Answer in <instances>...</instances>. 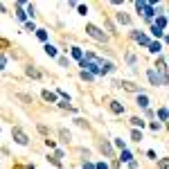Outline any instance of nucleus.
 I'll return each mask as SVG.
<instances>
[{"label":"nucleus","instance_id":"f257e3e1","mask_svg":"<svg viewBox=\"0 0 169 169\" xmlns=\"http://www.w3.org/2000/svg\"><path fill=\"white\" fill-rule=\"evenodd\" d=\"M86 32H88V36L90 38H95V41H99V43H106V34H104L99 27H95V25H86Z\"/></svg>","mask_w":169,"mask_h":169},{"label":"nucleus","instance_id":"f03ea898","mask_svg":"<svg viewBox=\"0 0 169 169\" xmlns=\"http://www.w3.org/2000/svg\"><path fill=\"white\" fill-rule=\"evenodd\" d=\"M11 138H14L18 144H27V142H30V140H27V135H25L20 129H14V131H11Z\"/></svg>","mask_w":169,"mask_h":169},{"label":"nucleus","instance_id":"7ed1b4c3","mask_svg":"<svg viewBox=\"0 0 169 169\" xmlns=\"http://www.w3.org/2000/svg\"><path fill=\"white\" fill-rule=\"evenodd\" d=\"M147 74H149V81H151V84H153V86H158L160 81H165V77H160V74L156 72V70H149Z\"/></svg>","mask_w":169,"mask_h":169},{"label":"nucleus","instance_id":"20e7f679","mask_svg":"<svg viewBox=\"0 0 169 169\" xmlns=\"http://www.w3.org/2000/svg\"><path fill=\"white\" fill-rule=\"evenodd\" d=\"M133 38H135L140 45H151L149 43V36H144V34H133Z\"/></svg>","mask_w":169,"mask_h":169},{"label":"nucleus","instance_id":"39448f33","mask_svg":"<svg viewBox=\"0 0 169 169\" xmlns=\"http://www.w3.org/2000/svg\"><path fill=\"white\" fill-rule=\"evenodd\" d=\"M120 86H122L124 90H129V92H135V90H138V86H135V84H131V81H122Z\"/></svg>","mask_w":169,"mask_h":169},{"label":"nucleus","instance_id":"423d86ee","mask_svg":"<svg viewBox=\"0 0 169 169\" xmlns=\"http://www.w3.org/2000/svg\"><path fill=\"white\" fill-rule=\"evenodd\" d=\"M110 108H113V113H122V110H124V106H122L120 102H110Z\"/></svg>","mask_w":169,"mask_h":169},{"label":"nucleus","instance_id":"0eeeda50","mask_svg":"<svg viewBox=\"0 0 169 169\" xmlns=\"http://www.w3.org/2000/svg\"><path fill=\"white\" fill-rule=\"evenodd\" d=\"M138 104H140L142 108H147V106H149V99H147V95H140V97H138Z\"/></svg>","mask_w":169,"mask_h":169},{"label":"nucleus","instance_id":"6e6552de","mask_svg":"<svg viewBox=\"0 0 169 169\" xmlns=\"http://www.w3.org/2000/svg\"><path fill=\"white\" fill-rule=\"evenodd\" d=\"M43 97L48 102H56V95H54V92H50V90H43Z\"/></svg>","mask_w":169,"mask_h":169},{"label":"nucleus","instance_id":"1a4fd4ad","mask_svg":"<svg viewBox=\"0 0 169 169\" xmlns=\"http://www.w3.org/2000/svg\"><path fill=\"white\" fill-rule=\"evenodd\" d=\"M151 16H153V7H151V5H147V7H144V18L151 20Z\"/></svg>","mask_w":169,"mask_h":169},{"label":"nucleus","instance_id":"9d476101","mask_svg":"<svg viewBox=\"0 0 169 169\" xmlns=\"http://www.w3.org/2000/svg\"><path fill=\"white\" fill-rule=\"evenodd\" d=\"M45 52H48L50 56H56V48H54V45H50V43L45 45Z\"/></svg>","mask_w":169,"mask_h":169},{"label":"nucleus","instance_id":"9b49d317","mask_svg":"<svg viewBox=\"0 0 169 169\" xmlns=\"http://www.w3.org/2000/svg\"><path fill=\"white\" fill-rule=\"evenodd\" d=\"M102 151H104L106 156H110V153H113V149H110V144H108V142H102Z\"/></svg>","mask_w":169,"mask_h":169},{"label":"nucleus","instance_id":"f8f14e48","mask_svg":"<svg viewBox=\"0 0 169 169\" xmlns=\"http://www.w3.org/2000/svg\"><path fill=\"white\" fill-rule=\"evenodd\" d=\"M113 63H102V72H113Z\"/></svg>","mask_w":169,"mask_h":169},{"label":"nucleus","instance_id":"ddd939ff","mask_svg":"<svg viewBox=\"0 0 169 169\" xmlns=\"http://www.w3.org/2000/svg\"><path fill=\"white\" fill-rule=\"evenodd\" d=\"M72 56H74V59H81V61H84V54H81L79 48H72Z\"/></svg>","mask_w":169,"mask_h":169},{"label":"nucleus","instance_id":"4468645a","mask_svg":"<svg viewBox=\"0 0 169 169\" xmlns=\"http://www.w3.org/2000/svg\"><path fill=\"white\" fill-rule=\"evenodd\" d=\"M131 124H133V126H140V129H142V126H144V122L140 120V117H131Z\"/></svg>","mask_w":169,"mask_h":169},{"label":"nucleus","instance_id":"2eb2a0df","mask_svg":"<svg viewBox=\"0 0 169 169\" xmlns=\"http://www.w3.org/2000/svg\"><path fill=\"white\" fill-rule=\"evenodd\" d=\"M165 23H167V20H165V16H160V18L156 20V27H158V30H162V27H165Z\"/></svg>","mask_w":169,"mask_h":169},{"label":"nucleus","instance_id":"dca6fc26","mask_svg":"<svg viewBox=\"0 0 169 169\" xmlns=\"http://www.w3.org/2000/svg\"><path fill=\"white\" fill-rule=\"evenodd\" d=\"M158 115H160V120H167V117H169V110H167V108H160Z\"/></svg>","mask_w":169,"mask_h":169},{"label":"nucleus","instance_id":"f3484780","mask_svg":"<svg viewBox=\"0 0 169 169\" xmlns=\"http://www.w3.org/2000/svg\"><path fill=\"white\" fill-rule=\"evenodd\" d=\"M122 160H124V162H133V160H131V153H129V151H122Z\"/></svg>","mask_w":169,"mask_h":169},{"label":"nucleus","instance_id":"a211bd4d","mask_svg":"<svg viewBox=\"0 0 169 169\" xmlns=\"http://www.w3.org/2000/svg\"><path fill=\"white\" fill-rule=\"evenodd\" d=\"M158 167H160V169H169V158L160 160V162H158Z\"/></svg>","mask_w":169,"mask_h":169},{"label":"nucleus","instance_id":"6ab92c4d","mask_svg":"<svg viewBox=\"0 0 169 169\" xmlns=\"http://www.w3.org/2000/svg\"><path fill=\"white\" fill-rule=\"evenodd\" d=\"M36 36H38L41 41H48V32H43V30H38V32H36Z\"/></svg>","mask_w":169,"mask_h":169},{"label":"nucleus","instance_id":"aec40b11","mask_svg":"<svg viewBox=\"0 0 169 169\" xmlns=\"http://www.w3.org/2000/svg\"><path fill=\"white\" fill-rule=\"evenodd\" d=\"M131 138L135 140V142H140V140H142V133H140V131H133V133H131Z\"/></svg>","mask_w":169,"mask_h":169},{"label":"nucleus","instance_id":"412c9836","mask_svg":"<svg viewBox=\"0 0 169 169\" xmlns=\"http://www.w3.org/2000/svg\"><path fill=\"white\" fill-rule=\"evenodd\" d=\"M149 50H151V52H160V43H151Z\"/></svg>","mask_w":169,"mask_h":169},{"label":"nucleus","instance_id":"4be33fe9","mask_svg":"<svg viewBox=\"0 0 169 169\" xmlns=\"http://www.w3.org/2000/svg\"><path fill=\"white\" fill-rule=\"evenodd\" d=\"M117 20L120 23H129V16H126V14H117Z\"/></svg>","mask_w":169,"mask_h":169},{"label":"nucleus","instance_id":"5701e85b","mask_svg":"<svg viewBox=\"0 0 169 169\" xmlns=\"http://www.w3.org/2000/svg\"><path fill=\"white\" fill-rule=\"evenodd\" d=\"M16 14H18V18H20V20H25V18H27V14H25V11H23L20 7H18V11H16Z\"/></svg>","mask_w":169,"mask_h":169},{"label":"nucleus","instance_id":"b1692460","mask_svg":"<svg viewBox=\"0 0 169 169\" xmlns=\"http://www.w3.org/2000/svg\"><path fill=\"white\" fill-rule=\"evenodd\" d=\"M81 79H86V81H90V79H92V74H90V72H86V70H84V72H81Z\"/></svg>","mask_w":169,"mask_h":169},{"label":"nucleus","instance_id":"393cba45","mask_svg":"<svg viewBox=\"0 0 169 169\" xmlns=\"http://www.w3.org/2000/svg\"><path fill=\"white\" fill-rule=\"evenodd\" d=\"M61 138H63V140H66V142H68V140H70V133H68L66 129H61Z\"/></svg>","mask_w":169,"mask_h":169},{"label":"nucleus","instance_id":"a878e982","mask_svg":"<svg viewBox=\"0 0 169 169\" xmlns=\"http://www.w3.org/2000/svg\"><path fill=\"white\" fill-rule=\"evenodd\" d=\"M151 32H153V36H162V30H158L156 25H153V30H151Z\"/></svg>","mask_w":169,"mask_h":169},{"label":"nucleus","instance_id":"bb28decb","mask_svg":"<svg viewBox=\"0 0 169 169\" xmlns=\"http://www.w3.org/2000/svg\"><path fill=\"white\" fill-rule=\"evenodd\" d=\"M115 147H120L122 151H124V140H115Z\"/></svg>","mask_w":169,"mask_h":169},{"label":"nucleus","instance_id":"cd10ccee","mask_svg":"<svg viewBox=\"0 0 169 169\" xmlns=\"http://www.w3.org/2000/svg\"><path fill=\"white\" fill-rule=\"evenodd\" d=\"M84 169H97V167L92 165V162H84Z\"/></svg>","mask_w":169,"mask_h":169},{"label":"nucleus","instance_id":"c85d7f7f","mask_svg":"<svg viewBox=\"0 0 169 169\" xmlns=\"http://www.w3.org/2000/svg\"><path fill=\"white\" fill-rule=\"evenodd\" d=\"M97 169H108V165H106V162H99V165H97Z\"/></svg>","mask_w":169,"mask_h":169}]
</instances>
